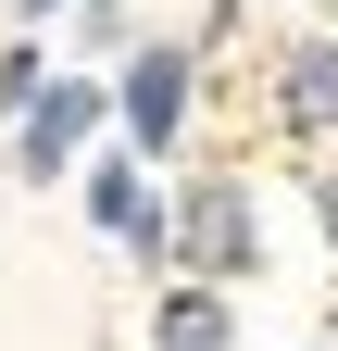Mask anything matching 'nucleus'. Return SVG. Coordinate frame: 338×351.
I'll return each mask as SVG.
<instances>
[{
    "label": "nucleus",
    "instance_id": "9",
    "mask_svg": "<svg viewBox=\"0 0 338 351\" xmlns=\"http://www.w3.org/2000/svg\"><path fill=\"white\" fill-rule=\"evenodd\" d=\"M25 13H63V0H25Z\"/></svg>",
    "mask_w": 338,
    "mask_h": 351
},
{
    "label": "nucleus",
    "instance_id": "7",
    "mask_svg": "<svg viewBox=\"0 0 338 351\" xmlns=\"http://www.w3.org/2000/svg\"><path fill=\"white\" fill-rule=\"evenodd\" d=\"M38 88H51V51H38V38H13V51H0V113H25Z\"/></svg>",
    "mask_w": 338,
    "mask_h": 351
},
{
    "label": "nucleus",
    "instance_id": "1",
    "mask_svg": "<svg viewBox=\"0 0 338 351\" xmlns=\"http://www.w3.org/2000/svg\"><path fill=\"white\" fill-rule=\"evenodd\" d=\"M163 263H176V276L238 289L250 263H263V201H250L238 176H188V189L163 201Z\"/></svg>",
    "mask_w": 338,
    "mask_h": 351
},
{
    "label": "nucleus",
    "instance_id": "10",
    "mask_svg": "<svg viewBox=\"0 0 338 351\" xmlns=\"http://www.w3.org/2000/svg\"><path fill=\"white\" fill-rule=\"evenodd\" d=\"M313 351H338V339H313Z\"/></svg>",
    "mask_w": 338,
    "mask_h": 351
},
{
    "label": "nucleus",
    "instance_id": "3",
    "mask_svg": "<svg viewBox=\"0 0 338 351\" xmlns=\"http://www.w3.org/2000/svg\"><path fill=\"white\" fill-rule=\"evenodd\" d=\"M101 113H113V101H101L88 75H51V88L13 113V163H25V176H75V151L101 138Z\"/></svg>",
    "mask_w": 338,
    "mask_h": 351
},
{
    "label": "nucleus",
    "instance_id": "8",
    "mask_svg": "<svg viewBox=\"0 0 338 351\" xmlns=\"http://www.w3.org/2000/svg\"><path fill=\"white\" fill-rule=\"evenodd\" d=\"M313 226H326V251H338V163L313 176Z\"/></svg>",
    "mask_w": 338,
    "mask_h": 351
},
{
    "label": "nucleus",
    "instance_id": "2",
    "mask_svg": "<svg viewBox=\"0 0 338 351\" xmlns=\"http://www.w3.org/2000/svg\"><path fill=\"white\" fill-rule=\"evenodd\" d=\"M188 101H200V63L176 51V38L125 51V75H113V125H125V151H138V163H163V151L188 138Z\"/></svg>",
    "mask_w": 338,
    "mask_h": 351
},
{
    "label": "nucleus",
    "instance_id": "4",
    "mask_svg": "<svg viewBox=\"0 0 338 351\" xmlns=\"http://www.w3.org/2000/svg\"><path fill=\"white\" fill-rule=\"evenodd\" d=\"M263 101L288 138H338V38H288L276 75H263Z\"/></svg>",
    "mask_w": 338,
    "mask_h": 351
},
{
    "label": "nucleus",
    "instance_id": "5",
    "mask_svg": "<svg viewBox=\"0 0 338 351\" xmlns=\"http://www.w3.org/2000/svg\"><path fill=\"white\" fill-rule=\"evenodd\" d=\"M151 351H238V301L213 276H176L151 301Z\"/></svg>",
    "mask_w": 338,
    "mask_h": 351
},
{
    "label": "nucleus",
    "instance_id": "6",
    "mask_svg": "<svg viewBox=\"0 0 338 351\" xmlns=\"http://www.w3.org/2000/svg\"><path fill=\"white\" fill-rule=\"evenodd\" d=\"M88 226H101V239H125V251H151V263H163V201L138 189V151H125V163H88Z\"/></svg>",
    "mask_w": 338,
    "mask_h": 351
}]
</instances>
